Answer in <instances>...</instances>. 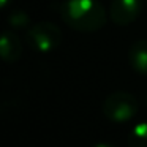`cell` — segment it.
Returning a JSON list of instances; mask_svg holds the SVG:
<instances>
[{"label": "cell", "mask_w": 147, "mask_h": 147, "mask_svg": "<svg viewBox=\"0 0 147 147\" xmlns=\"http://www.w3.org/2000/svg\"><path fill=\"white\" fill-rule=\"evenodd\" d=\"M128 147H147V122L133 127L128 136Z\"/></svg>", "instance_id": "cell-7"}, {"label": "cell", "mask_w": 147, "mask_h": 147, "mask_svg": "<svg viewBox=\"0 0 147 147\" xmlns=\"http://www.w3.org/2000/svg\"><path fill=\"white\" fill-rule=\"evenodd\" d=\"M60 16L78 32H96L106 24L105 7L98 0H65L60 5Z\"/></svg>", "instance_id": "cell-1"}, {"label": "cell", "mask_w": 147, "mask_h": 147, "mask_svg": "<svg viewBox=\"0 0 147 147\" xmlns=\"http://www.w3.org/2000/svg\"><path fill=\"white\" fill-rule=\"evenodd\" d=\"M142 8V0H112L109 18L115 26H128L138 19Z\"/></svg>", "instance_id": "cell-4"}, {"label": "cell", "mask_w": 147, "mask_h": 147, "mask_svg": "<svg viewBox=\"0 0 147 147\" xmlns=\"http://www.w3.org/2000/svg\"><path fill=\"white\" fill-rule=\"evenodd\" d=\"M27 41L36 52L48 54L62 43V30L52 22H38L27 29Z\"/></svg>", "instance_id": "cell-3"}, {"label": "cell", "mask_w": 147, "mask_h": 147, "mask_svg": "<svg viewBox=\"0 0 147 147\" xmlns=\"http://www.w3.org/2000/svg\"><path fill=\"white\" fill-rule=\"evenodd\" d=\"M22 55V41L13 30L0 33V60L14 63Z\"/></svg>", "instance_id": "cell-5"}, {"label": "cell", "mask_w": 147, "mask_h": 147, "mask_svg": "<svg viewBox=\"0 0 147 147\" xmlns=\"http://www.w3.org/2000/svg\"><path fill=\"white\" fill-rule=\"evenodd\" d=\"M30 18L26 11H14L8 18V24L11 26V29H29Z\"/></svg>", "instance_id": "cell-8"}, {"label": "cell", "mask_w": 147, "mask_h": 147, "mask_svg": "<svg viewBox=\"0 0 147 147\" xmlns=\"http://www.w3.org/2000/svg\"><path fill=\"white\" fill-rule=\"evenodd\" d=\"M146 2H147V0H146Z\"/></svg>", "instance_id": "cell-11"}, {"label": "cell", "mask_w": 147, "mask_h": 147, "mask_svg": "<svg viewBox=\"0 0 147 147\" xmlns=\"http://www.w3.org/2000/svg\"><path fill=\"white\" fill-rule=\"evenodd\" d=\"M139 109L136 96L128 92H114L105 100L103 103V112L111 122L123 123L136 115Z\"/></svg>", "instance_id": "cell-2"}, {"label": "cell", "mask_w": 147, "mask_h": 147, "mask_svg": "<svg viewBox=\"0 0 147 147\" xmlns=\"http://www.w3.org/2000/svg\"><path fill=\"white\" fill-rule=\"evenodd\" d=\"M13 3V0H0V10L2 8H7L8 5H11Z\"/></svg>", "instance_id": "cell-9"}, {"label": "cell", "mask_w": 147, "mask_h": 147, "mask_svg": "<svg viewBox=\"0 0 147 147\" xmlns=\"http://www.w3.org/2000/svg\"><path fill=\"white\" fill-rule=\"evenodd\" d=\"M128 60L136 73L147 76V40H139L133 43L128 52Z\"/></svg>", "instance_id": "cell-6"}, {"label": "cell", "mask_w": 147, "mask_h": 147, "mask_svg": "<svg viewBox=\"0 0 147 147\" xmlns=\"http://www.w3.org/2000/svg\"><path fill=\"white\" fill-rule=\"evenodd\" d=\"M93 147H114L112 144H108V142H100V144H96V146H93Z\"/></svg>", "instance_id": "cell-10"}]
</instances>
